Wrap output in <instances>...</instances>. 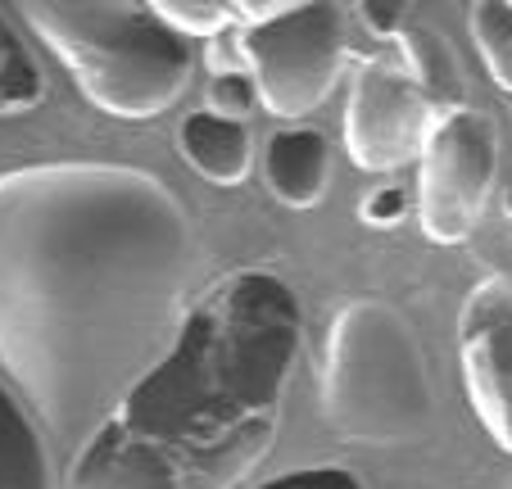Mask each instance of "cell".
Masks as SVG:
<instances>
[{
	"label": "cell",
	"instance_id": "7",
	"mask_svg": "<svg viewBox=\"0 0 512 489\" xmlns=\"http://www.w3.org/2000/svg\"><path fill=\"white\" fill-rule=\"evenodd\" d=\"M435 109L413 87L404 68L381 55L358 59L354 87L345 100V154L363 173H395L422 154Z\"/></svg>",
	"mask_w": 512,
	"mask_h": 489
},
{
	"label": "cell",
	"instance_id": "17",
	"mask_svg": "<svg viewBox=\"0 0 512 489\" xmlns=\"http://www.w3.org/2000/svg\"><path fill=\"white\" fill-rule=\"evenodd\" d=\"M254 489H368L363 476L354 467H336V462H322V467H295L281 471V476L263 480Z\"/></svg>",
	"mask_w": 512,
	"mask_h": 489
},
{
	"label": "cell",
	"instance_id": "1",
	"mask_svg": "<svg viewBox=\"0 0 512 489\" xmlns=\"http://www.w3.org/2000/svg\"><path fill=\"white\" fill-rule=\"evenodd\" d=\"M200 240L159 177L37 163L0 177V367L78 462L173 349Z\"/></svg>",
	"mask_w": 512,
	"mask_h": 489
},
{
	"label": "cell",
	"instance_id": "4",
	"mask_svg": "<svg viewBox=\"0 0 512 489\" xmlns=\"http://www.w3.org/2000/svg\"><path fill=\"white\" fill-rule=\"evenodd\" d=\"M322 413L340 440L354 444H408L431 426V372L399 308L381 299L336 308L322 345Z\"/></svg>",
	"mask_w": 512,
	"mask_h": 489
},
{
	"label": "cell",
	"instance_id": "9",
	"mask_svg": "<svg viewBox=\"0 0 512 489\" xmlns=\"http://www.w3.org/2000/svg\"><path fill=\"white\" fill-rule=\"evenodd\" d=\"M263 182L290 209L322 204L331 186V141L318 127H281L263 141Z\"/></svg>",
	"mask_w": 512,
	"mask_h": 489
},
{
	"label": "cell",
	"instance_id": "14",
	"mask_svg": "<svg viewBox=\"0 0 512 489\" xmlns=\"http://www.w3.org/2000/svg\"><path fill=\"white\" fill-rule=\"evenodd\" d=\"M46 96V77H41L32 50L10 32V23L0 19V114H23V109L41 105Z\"/></svg>",
	"mask_w": 512,
	"mask_h": 489
},
{
	"label": "cell",
	"instance_id": "6",
	"mask_svg": "<svg viewBox=\"0 0 512 489\" xmlns=\"http://www.w3.org/2000/svg\"><path fill=\"white\" fill-rule=\"evenodd\" d=\"M499 177V127L485 109H445L417 154V222L435 245H458L485 218Z\"/></svg>",
	"mask_w": 512,
	"mask_h": 489
},
{
	"label": "cell",
	"instance_id": "19",
	"mask_svg": "<svg viewBox=\"0 0 512 489\" xmlns=\"http://www.w3.org/2000/svg\"><path fill=\"white\" fill-rule=\"evenodd\" d=\"M349 14H358V23H363L372 37L395 41L399 32L408 28L413 5H404V0H358V5H349Z\"/></svg>",
	"mask_w": 512,
	"mask_h": 489
},
{
	"label": "cell",
	"instance_id": "8",
	"mask_svg": "<svg viewBox=\"0 0 512 489\" xmlns=\"http://www.w3.org/2000/svg\"><path fill=\"white\" fill-rule=\"evenodd\" d=\"M458 367L476 422L512 458V281L485 277L458 308Z\"/></svg>",
	"mask_w": 512,
	"mask_h": 489
},
{
	"label": "cell",
	"instance_id": "12",
	"mask_svg": "<svg viewBox=\"0 0 512 489\" xmlns=\"http://www.w3.org/2000/svg\"><path fill=\"white\" fill-rule=\"evenodd\" d=\"M0 489H55L46 444L28 408L0 385Z\"/></svg>",
	"mask_w": 512,
	"mask_h": 489
},
{
	"label": "cell",
	"instance_id": "16",
	"mask_svg": "<svg viewBox=\"0 0 512 489\" xmlns=\"http://www.w3.org/2000/svg\"><path fill=\"white\" fill-rule=\"evenodd\" d=\"M254 105H259V91H254L245 68H223V73L209 77V114L245 123L254 114Z\"/></svg>",
	"mask_w": 512,
	"mask_h": 489
},
{
	"label": "cell",
	"instance_id": "2",
	"mask_svg": "<svg viewBox=\"0 0 512 489\" xmlns=\"http://www.w3.org/2000/svg\"><path fill=\"white\" fill-rule=\"evenodd\" d=\"M300 299L245 268L191 304L173 349L73 462V489H232L263 462L300 363Z\"/></svg>",
	"mask_w": 512,
	"mask_h": 489
},
{
	"label": "cell",
	"instance_id": "3",
	"mask_svg": "<svg viewBox=\"0 0 512 489\" xmlns=\"http://www.w3.org/2000/svg\"><path fill=\"white\" fill-rule=\"evenodd\" d=\"M28 28L78 77L82 96L114 118H155L195 73V46L132 0H28Z\"/></svg>",
	"mask_w": 512,
	"mask_h": 489
},
{
	"label": "cell",
	"instance_id": "11",
	"mask_svg": "<svg viewBox=\"0 0 512 489\" xmlns=\"http://www.w3.org/2000/svg\"><path fill=\"white\" fill-rule=\"evenodd\" d=\"M399 55H404V73L413 77V87L426 96V105L435 114L445 109H463L467 105V77L463 64H458L454 46L435 28H422V23H408L395 37Z\"/></svg>",
	"mask_w": 512,
	"mask_h": 489
},
{
	"label": "cell",
	"instance_id": "18",
	"mask_svg": "<svg viewBox=\"0 0 512 489\" xmlns=\"http://www.w3.org/2000/svg\"><path fill=\"white\" fill-rule=\"evenodd\" d=\"M408 191L395 182L386 186H372L368 195H363V204H358V218L368 222V227H399V222L408 218Z\"/></svg>",
	"mask_w": 512,
	"mask_h": 489
},
{
	"label": "cell",
	"instance_id": "5",
	"mask_svg": "<svg viewBox=\"0 0 512 489\" xmlns=\"http://www.w3.org/2000/svg\"><path fill=\"white\" fill-rule=\"evenodd\" d=\"M236 55L250 73L259 105L277 118H304L331 96L349 50V5L304 0L263 23L236 28Z\"/></svg>",
	"mask_w": 512,
	"mask_h": 489
},
{
	"label": "cell",
	"instance_id": "15",
	"mask_svg": "<svg viewBox=\"0 0 512 489\" xmlns=\"http://www.w3.org/2000/svg\"><path fill=\"white\" fill-rule=\"evenodd\" d=\"M155 14L186 41L218 37L232 23V5H218V0H155Z\"/></svg>",
	"mask_w": 512,
	"mask_h": 489
},
{
	"label": "cell",
	"instance_id": "13",
	"mask_svg": "<svg viewBox=\"0 0 512 489\" xmlns=\"http://www.w3.org/2000/svg\"><path fill=\"white\" fill-rule=\"evenodd\" d=\"M467 23L490 82L499 91H512V0H476Z\"/></svg>",
	"mask_w": 512,
	"mask_h": 489
},
{
	"label": "cell",
	"instance_id": "10",
	"mask_svg": "<svg viewBox=\"0 0 512 489\" xmlns=\"http://www.w3.org/2000/svg\"><path fill=\"white\" fill-rule=\"evenodd\" d=\"M177 145H182V159L213 186L245 182L250 159H254L250 127L232 123V118H218V114H209V109H195V114L182 118Z\"/></svg>",
	"mask_w": 512,
	"mask_h": 489
}]
</instances>
